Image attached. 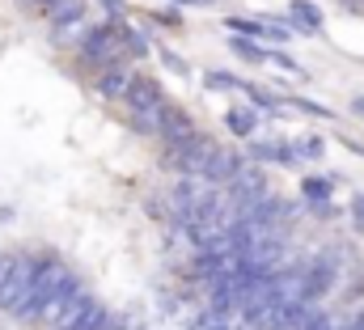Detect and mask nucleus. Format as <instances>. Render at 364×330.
I'll return each mask as SVG.
<instances>
[{
    "mask_svg": "<svg viewBox=\"0 0 364 330\" xmlns=\"http://www.w3.org/2000/svg\"><path fill=\"white\" fill-rule=\"evenodd\" d=\"M136 77H140V73H136V64H127V60H123V64H110V68L93 73L90 81H93V93H97V97H106V102H123V97H127V89L136 85Z\"/></svg>",
    "mask_w": 364,
    "mask_h": 330,
    "instance_id": "6e6552de",
    "label": "nucleus"
},
{
    "mask_svg": "<svg viewBox=\"0 0 364 330\" xmlns=\"http://www.w3.org/2000/svg\"><path fill=\"white\" fill-rule=\"evenodd\" d=\"M309 212H314L318 220H335V216H339L343 208H335V203H318V208H309Z\"/></svg>",
    "mask_w": 364,
    "mask_h": 330,
    "instance_id": "7c9ffc66",
    "label": "nucleus"
},
{
    "mask_svg": "<svg viewBox=\"0 0 364 330\" xmlns=\"http://www.w3.org/2000/svg\"><path fill=\"white\" fill-rule=\"evenodd\" d=\"M339 288V262H335V250H318L305 258L301 267V301L305 305H318L322 297H331Z\"/></svg>",
    "mask_w": 364,
    "mask_h": 330,
    "instance_id": "423d86ee",
    "label": "nucleus"
},
{
    "mask_svg": "<svg viewBox=\"0 0 364 330\" xmlns=\"http://www.w3.org/2000/svg\"><path fill=\"white\" fill-rule=\"evenodd\" d=\"M43 21H47V38L55 51H77L93 26V9L90 0H64L51 13H43Z\"/></svg>",
    "mask_w": 364,
    "mask_h": 330,
    "instance_id": "7ed1b4c3",
    "label": "nucleus"
},
{
    "mask_svg": "<svg viewBox=\"0 0 364 330\" xmlns=\"http://www.w3.org/2000/svg\"><path fill=\"white\" fill-rule=\"evenodd\" d=\"M246 161L255 165H284V169H301V161L292 157V149H288V140H279V136H259L250 149H246Z\"/></svg>",
    "mask_w": 364,
    "mask_h": 330,
    "instance_id": "9b49d317",
    "label": "nucleus"
},
{
    "mask_svg": "<svg viewBox=\"0 0 364 330\" xmlns=\"http://www.w3.org/2000/svg\"><path fill=\"white\" fill-rule=\"evenodd\" d=\"M348 212H352V220H356V229H364V191H360V195H352V203H348Z\"/></svg>",
    "mask_w": 364,
    "mask_h": 330,
    "instance_id": "c756f323",
    "label": "nucleus"
},
{
    "mask_svg": "<svg viewBox=\"0 0 364 330\" xmlns=\"http://www.w3.org/2000/svg\"><path fill=\"white\" fill-rule=\"evenodd\" d=\"M263 38H267V43H292V30H288L284 21H272V17H267V21H263Z\"/></svg>",
    "mask_w": 364,
    "mask_h": 330,
    "instance_id": "bb28decb",
    "label": "nucleus"
},
{
    "mask_svg": "<svg viewBox=\"0 0 364 330\" xmlns=\"http://www.w3.org/2000/svg\"><path fill=\"white\" fill-rule=\"evenodd\" d=\"M259 119H263V115H259L250 102H233V106L225 110V127H229L237 140H255V136H259Z\"/></svg>",
    "mask_w": 364,
    "mask_h": 330,
    "instance_id": "4468645a",
    "label": "nucleus"
},
{
    "mask_svg": "<svg viewBox=\"0 0 364 330\" xmlns=\"http://www.w3.org/2000/svg\"><path fill=\"white\" fill-rule=\"evenodd\" d=\"M284 26H288L292 34L318 38V34L326 30V17H322V9H318L314 0H292V4L284 9Z\"/></svg>",
    "mask_w": 364,
    "mask_h": 330,
    "instance_id": "9d476101",
    "label": "nucleus"
},
{
    "mask_svg": "<svg viewBox=\"0 0 364 330\" xmlns=\"http://www.w3.org/2000/svg\"><path fill=\"white\" fill-rule=\"evenodd\" d=\"M21 4H26V0H21Z\"/></svg>",
    "mask_w": 364,
    "mask_h": 330,
    "instance_id": "c9c22d12",
    "label": "nucleus"
},
{
    "mask_svg": "<svg viewBox=\"0 0 364 330\" xmlns=\"http://www.w3.org/2000/svg\"><path fill=\"white\" fill-rule=\"evenodd\" d=\"M64 275H68V262H64L55 250H43V267H38V275H34L26 301L17 305V314H13L9 322H17V326H38V318H43V309H47V301H51V292L60 288Z\"/></svg>",
    "mask_w": 364,
    "mask_h": 330,
    "instance_id": "f03ea898",
    "label": "nucleus"
},
{
    "mask_svg": "<svg viewBox=\"0 0 364 330\" xmlns=\"http://www.w3.org/2000/svg\"><path fill=\"white\" fill-rule=\"evenodd\" d=\"M81 288H85V280H81V275H77V271L68 267V275L60 280V288L51 292V301H47V309H43V318H38V326L51 330V322H55V318H60V314L68 309V301H73V297H77Z\"/></svg>",
    "mask_w": 364,
    "mask_h": 330,
    "instance_id": "ddd939ff",
    "label": "nucleus"
},
{
    "mask_svg": "<svg viewBox=\"0 0 364 330\" xmlns=\"http://www.w3.org/2000/svg\"><path fill=\"white\" fill-rule=\"evenodd\" d=\"M284 106L288 110H301V115H314V119H335L339 110H331V106H322V102H314V97H284Z\"/></svg>",
    "mask_w": 364,
    "mask_h": 330,
    "instance_id": "4be33fe9",
    "label": "nucleus"
},
{
    "mask_svg": "<svg viewBox=\"0 0 364 330\" xmlns=\"http://www.w3.org/2000/svg\"><path fill=\"white\" fill-rule=\"evenodd\" d=\"M242 93H246V102H250L259 115H267V119H284V115H288V110H284V97H279V93H272L267 85H250V81H246V89H242Z\"/></svg>",
    "mask_w": 364,
    "mask_h": 330,
    "instance_id": "dca6fc26",
    "label": "nucleus"
},
{
    "mask_svg": "<svg viewBox=\"0 0 364 330\" xmlns=\"http://www.w3.org/2000/svg\"><path fill=\"white\" fill-rule=\"evenodd\" d=\"M157 60H161V64H166V68H170L174 77H191V64L182 60L178 51H170V47H161V51H157Z\"/></svg>",
    "mask_w": 364,
    "mask_h": 330,
    "instance_id": "a878e982",
    "label": "nucleus"
},
{
    "mask_svg": "<svg viewBox=\"0 0 364 330\" xmlns=\"http://www.w3.org/2000/svg\"><path fill=\"white\" fill-rule=\"evenodd\" d=\"M119 34H123V55H127L132 64H136V60H144V55L153 51V47H149V34H144L140 26L123 21V26H119Z\"/></svg>",
    "mask_w": 364,
    "mask_h": 330,
    "instance_id": "f3484780",
    "label": "nucleus"
},
{
    "mask_svg": "<svg viewBox=\"0 0 364 330\" xmlns=\"http://www.w3.org/2000/svg\"><path fill=\"white\" fill-rule=\"evenodd\" d=\"M4 271H9V250H0V284H4Z\"/></svg>",
    "mask_w": 364,
    "mask_h": 330,
    "instance_id": "473e14b6",
    "label": "nucleus"
},
{
    "mask_svg": "<svg viewBox=\"0 0 364 330\" xmlns=\"http://www.w3.org/2000/svg\"><path fill=\"white\" fill-rule=\"evenodd\" d=\"M93 4L102 9V21H127V13H132L127 0H93Z\"/></svg>",
    "mask_w": 364,
    "mask_h": 330,
    "instance_id": "b1692460",
    "label": "nucleus"
},
{
    "mask_svg": "<svg viewBox=\"0 0 364 330\" xmlns=\"http://www.w3.org/2000/svg\"><path fill=\"white\" fill-rule=\"evenodd\" d=\"M301 330H339V322H335V314H326V309H314L309 314V322Z\"/></svg>",
    "mask_w": 364,
    "mask_h": 330,
    "instance_id": "cd10ccee",
    "label": "nucleus"
},
{
    "mask_svg": "<svg viewBox=\"0 0 364 330\" xmlns=\"http://www.w3.org/2000/svg\"><path fill=\"white\" fill-rule=\"evenodd\" d=\"M195 132H199V123L191 119V110L178 106V102H170V106H166V115H161V132H157L161 149H166V144H178V140L195 136Z\"/></svg>",
    "mask_w": 364,
    "mask_h": 330,
    "instance_id": "f8f14e48",
    "label": "nucleus"
},
{
    "mask_svg": "<svg viewBox=\"0 0 364 330\" xmlns=\"http://www.w3.org/2000/svg\"><path fill=\"white\" fill-rule=\"evenodd\" d=\"M229 51H233L242 64H250V68H263V64H267V47H259L255 38H229Z\"/></svg>",
    "mask_w": 364,
    "mask_h": 330,
    "instance_id": "6ab92c4d",
    "label": "nucleus"
},
{
    "mask_svg": "<svg viewBox=\"0 0 364 330\" xmlns=\"http://www.w3.org/2000/svg\"><path fill=\"white\" fill-rule=\"evenodd\" d=\"M119 26L123 21H93L90 34L81 38V47L73 51V60H77V68L81 73H102V68H110V64H123L127 55H123V34H119ZM132 64V60H127Z\"/></svg>",
    "mask_w": 364,
    "mask_h": 330,
    "instance_id": "f257e3e1",
    "label": "nucleus"
},
{
    "mask_svg": "<svg viewBox=\"0 0 364 330\" xmlns=\"http://www.w3.org/2000/svg\"><path fill=\"white\" fill-rule=\"evenodd\" d=\"M153 21H157V26L178 30V26H182V13H178V9H153Z\"/></svg>",
    "mask_w": 364,
    "mask_h": 330,
    "instance_id": "c85d7f7f",
    "label": "nucleus"
},
{
    "mask_svg": "<svg viewBox=\"0 0 364 330\" xmlns=\"http://www.w3.org/2000/svg\"><path fill=\"white\" fill-rule=\"evenodd\" d=\"M225 30L233 38H263V21H255V17H225Z\"/></svg>",
    "mask_w": 364,
    "mask_h": 330,
    "instance_id": "5701e85b",
    "label": "nucleus"
},
{
    "mask_svg": "<svg viewBox=\"0 0 364 330\" xmlns=\"http://www.w3.org/2000/svg\"><path fill=\"white\" fill-rule=\"evenodd\" d=\"M55 4H64V0H26V9H30V13H38V17H43V13H51Z\"/></svg>",
    "mask_w": 364,
    "mask_h": 330,
    "instance_id": "2f4dec72",
    "label": "nucleus"
},
{
    "mask_svg": "<svg viewBox=\"0 0 364 330\" xmlns=\"http://www.w3.org/2000/svg\"><path fill=\"white\" fill-rule=\"evenodd\" d=\"M246 153L242 149H233V144H216V153H212V161H208V169L199 174V182L203 186H212V191H225L242 169H246Z\"/></svg>",
    "mask_w": 364,
    "mask_h": 330,
    "instance_id": "0eeeda50",
    "label": "nucleus"
},
{
    "mask_svg": "<svg viewBox=\"0 0 364 330\" xmlns=\"http://www.w3.org/2000/svg\"><path fill=\"white\" fill-rule=\"evenodd\" d=\"M170 97H166V85L157 81V77H136V85L127 89V97H123V106H127V115H149V110H161Z\"/></svg>",
    "mask_w": 364,
    "mask_h": 330,
    "instance_id": "1a4fd4ad",
    "label": "nucleus"
},
{
    "mask_svg": "<svg viewBox=\"0 0 364 330\" xmlns=\"http://www.w3.org/2000/svg\"><path fill=\"white\" fill-rule=\"evenodd\" d=\"M93 301H97V297H93L90 288H81V292H77V297L68 301V309H64V314H60V318L51 322V330H68L73 322H77V318H81V314H85V309H90Z\"/></svg>",
    "mask_w": 364,
    "mask_h": 330,
    "instance_id": "aec40b11",
    "label": "nucleus"
},
{
    "mask_svg": "<svg viewBox=\"0 0 364 330\" xmlns=\"http://www.w3.org/2000/svg\"><path fill=\"white\" fill-rule=\"evenodd\" d=\"M170 4H186V9H195V4H216V0H170Z\"/></svg>",
    "mask_w": 364,
    "mask_h": 330,
    "instance_id": "72a5a7b5",
    "label": "nucleus"
},
{
    "mask_svg": "<svg viewBox=\"0 0 364 330\" xmlns=\"http://www.w3.org/2000/svg\"><path fill=\"white\" fill-rule=\"evenodd\" d=\"M212 153H216V140L208 132H195V136H186L178 144H166L161 149V165L174 169L178 178H199L208 169V161H212Z\"/></svg>",
    "mask_w": 364,
    "mask_h": 330,
    "instance_id": "39448f33",
    "label": "nucleus"
},
{
    "mask_svg": "<svg viewBox=\"0 0 364 330\" xmlns=\"http://www.w3.org/2000/svg\"><path fill=\"white\" fill-rule=\"evenodd\" d=\"M352 110H356V115H360V119H364V93H360V97H356V102H352Z\"/></svg>",
    "mask_w": 364,
    "mask_h": 330,
    "instance_id": "f704fd0d",
    "label": "nucleus"
},
{
    "mask_svg": "<svg viewBox=\"0 0 364 330\" xmlns=\"http://www.w3.org/2000/svg\"><path fill=\"white\" fill-rule=\"evenodd\" d=\"M203 89H212V93H242L246 81H242V77H233V73L212 68V73H203Z\"/></svg>",
    "mask_w": 364,
    "mask_h": 330,
    "instance_id": "412c9836",
    "label": "nucleus"
},
{
    "mask_svg": "<svg viewBox=\"0 0 364 330\" xmlns=\"http://www.w3.org/2000/svg\"><path fill=\"white\" fill-rule=\"evenodd\" d=\"M339 186V174H301V203L318 208V203H331Z\"/></svg>",
    "mask_w": 364,
    "mask_h": 330,
    "instance_id": "2eb2a0df",
    "label": "nucleus"
},
{
    "mask_svg": "<svg viewBox=\"0 0 364 330\" xmlns=\"http://www.w3.org/2000/svg\"><path fill=\"white\" fill-rule=\"evenodd\" d=\"M38 267H43V250H17V254H9V271H4V284H0V314L4 318L17 314V305L26 301Z\"/></svg>",
    "mask_w": 364,
    "mask_h": 330,
    "instance_id": "20e7f679",
    "label": "nucleus"
},
{
    "mask_svg": "<svg viewBox=\"0 0 364 330\" xmlns=\"http://www.w3.org/2000/svg\"><path fill=\"white\" fill-rule=\"evenodd\" d=\"M267 64H275V68H284V73H292V77H301V81H309V73L292 60V55H284V51H267Z\"/></svg>",
    "mask_w": 364,
    "mask_h": 330,
    "instance_id": "393cba45",
    "label": "nucleus"
},
{
    "mask_svg": "<svg viewBox=\"0 0 364 330\" xmlns=\"http://www.w3.org/2000/svg\"><path fill=\"white\" fill-rule=\"evenodd\" d=\"M288 149H292V157L301 165L326 157V140H322V136H296V140H288Z\"/></svg>",
    "mask_w": 364,
    "mask_h": 330,
    "instance_id": "a211bd4d",
    "label": "nucleus"
}]
</instances>
